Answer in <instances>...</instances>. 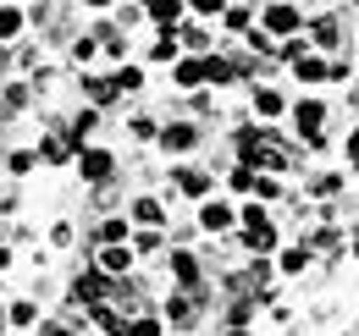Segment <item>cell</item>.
I'll return each instance as SVG.
<instances>
[{"instance_id": "obj_1", "label": "cell", "mask_w": 359, "mask_h": 336, "mask_svg": "<svg viewBox=\"0 0 359 336\" xmlns=\"http://www.w3.org/2000/svg\"><path fill=\"white\" fill-rule=\"evenodd\" d=\"M78 171H83V182H105V176L116 171V160H111L105 149H83V155H78Z\"/></svg>"}, {"instance_id": "obj_2", "label": "cell", "mask_w": 359, "mask_h": 336, "mask_svg": "<svg viewBox=\"0 0 359 336\" xmlns=\"http://www.w3.org/2000/svg\"><path fill=\"white\" fill-rule=\"evenodd\" d=\"M232 220H238V215H232V204H222V199H210V204L199 210V226H205V232H226Z\"/></svg>"}, {"instance_id": "obj_3", "label": "cell", "mask_w": 359, "mask_h": 336, "mask_svg": "<svg viewBox=\"0 0 359 336\" xmlns=\"http://www.w3.org/2000/svg\"><path fill=\"white\" fill-rule=\"evenodd\" d=\"M105 293H111L105 270H89V276H78V281H72V298H94V303H105Z\"/></svg>"}, {"instance_id": "obj_4", "label": "cell", "mask_w": 359, "mask_h": 336, "mask_svg": "<svg viewBox=\"0 0 359 336\" xmlns=\"http://www.w3.org/2000/svg\"><path fill=\"white\" fill-rule=\"evenodd\" d=\"M293 116H299V132H304L310 144H320V116H326V111H320L315 99H299V111H293Z\"/></svg>"}, {"instance_id": "obj_5", "label": "cell", "mask_w": 359, "mask_h": 336, "mask_svg": "<svg viewBox=\"0 0 359 336\" xmlns=\"http://www.w3.org/2000/svg\"><path fill=\"white\" fill-rule=\"evenodd\" d=\"M128 265H133V248L105 243V253H100V270H105V276H128Z\"/></svg>"}, {"instance_id": "obj_6", "label": "cell", "mask_w": 359, "mask_h": 336, "mask_svg": "<svg viewBox=\"0 0 359 336\" xmlns=\"http://www.w3.org/2000/svg\"><path fill=\"white\" fill-rule=\"evenodd\" d=\"M266 34H299V11H293V6H271L266 11Z\"/></svg>"}, {"instance_id": "obj_7", "label": "cell", "mask_w": 359, "mask_h": 336, "mask_svg": "<svg viewBox=\"0 0 359 336\" xmlns=\"http://www.w3.org/2000/svg\"><path fill=\"white\" fill-rule=\"evenodd\" d=\"M161 144H166V149H194V144H199V132H194L188 122H172L166 132H161Z\"/></svg>"}, {"instance_id": "obj_8", "label": "cell", "mask_w": 359, "mask_h": 336, "mask_svg": "<svg viewBox=\"0 0 359 336\" xmlns=\"http://www.w3.org/2000/svg\"><path fill=\"white\" fill-rule=\"evenodd\" d=\"M177 188L188 199H205V193H210V176H205V171H177Z\"/></svg>"}, {"instance_id": "obj_9", "label": "cell", "mask_w": 359, "mask_h": 336, "mask_svg": "<svg viewBox=\"0 0 359 336\" xmlns=\"http://www.w3.org/2000/svg\"><path fill=\"white\" fill-rule=\"evenodd\" d=\"M172 276H177L182 287H199V265H194V253H172Z\"/></svg>"}, {"instance_id": "obj_10", "label": "cell", "mask_w": 359, "mask_h": 336, "mask_svg": "<svg viewBox=\"0 0 359 336\" xmlns=\"http://www.w3.org/2000/svg\"><path fill=\"white\" fill-rule=\"evenodd\" d=\"M39 155H45V160H55V166H61V160L72 155V138H61V132H50V138H45V149H39Z\"/></svg>"}, {"instance_id": "obj_11", "label": "cell", "mask_w": 359, "mask_h": 336, "mask_svg": "<svg viewBox=\"0 0 359 336\" xmlns=\"http://www.w3.org/2000/svg\"><path fill=\"white\" fill-rule=\"evenodd\" d=\"M177 83L182 88H199V83H205V61H177Z\"/></svg>"}, {"instance_id": "obj_12", "label": "cell", "mask_w": 359, "mask_h": 336, "mask_svg": "<svg viewBox=\"0 0 359 336\" xmlns=\"http://www.w3.org/2000/svg\"><path fill=\"white\" fill-rule=\"evenodd\" d=\"M133 220H138V226H161L166 215H161V204H155V199H138V204H133Z\"/></svg>"}, {"instance_id": "obj_13", "label": "cell", "mask_w": 359, "mask_h": 336, "mask_svg": "<svg viewBox=\"0 0 359 336\" xmlns=\"http://www.w3.org/2000/svg\"><path fill=\"white\" fill-rule=\"evenodd\" d=\"M83 88H89V99H94V105L116 99V83H111V78H83Z\"/></svg>"}, {"instance_id": "obj_14", "label": "cell", "mask_w": 359, "mask_h": 336, "mask_svg": "<svg viewBox=\"0 0 359 336\" xmlns=\"http://www.w3.org/2000/svg\"><path fill=\"white\" fill-rule=\"evenodd\" d=\"M149 17H155V22H177V17H182V0H149Z\"/></svg>"}, {"instance_id": "obj_15", "label": "cell", "mask_w": 359, "mask_h": 336, "mask_svg": "<svg viewBox=\"0 0 359 336\" xmlns=\"http://www.w3.org/2000/svg\"><path fill=\"white\" fill-rule=\"evenodd\" d=\"M255 111H260V116H276V111H282V94H276V88H255Z\"/></svg>"}, {"instance_id": "obj_16", "label": "cell", "mask_w": 359, "mask_h": 336, "mask_svg": "<svg viewBox=\"0 0 359 336\" xmlns=\"http://www.w3.org/2000/svg\"><path fill=\"white\" fill-rule=\"evenodd\" d=\"M17 28H22V11L17 6H0V39H17Z\"/></svg>"}, {"instance_id": "obj_17", "label": "cell", "mask_w": 359, "mask_h": 336, "mask_svg": "<svg viewBox=\"0 0 359 336\" xmlns=\"http://www.w3.org/2000/svg\"><path fill=\"white\" fill-rule=\"evenodd\" d=\"M111 83H116V94H133V88H144V72H138V66H122Z\"/></svg>"}, {"instance_id": "obj_18", "label": "cell", "mask_w": 359, "mask_h": 336, "mask_svg": "<svg viewBox=\"0 0 359 336\" xmlns=\"http://www.w3.org/2000/svg\"><path fill=\"white\" fill-rule=\"evenodd\" d=\"M326 72H332L326 61H310V55H299V78H304V83H320Z\"/></svg>"}, {"instance_id": "obj_19", "label": "cell", "mask_w": 359, "mask_h": 336, "mask_svg": "<svg viewBox=\"0 0 359 336\" xmlns=\"http://www.w3.org/2000/svg\"><path fill=\"white\" fill-rule=\"evenodd\" d=\"M166 314H172L177 326H188V320H194V298H172V303H166Z\"/></svg>"}, {"instance_id": "obj_20", "label": "cell", "mask_w": 359, "mask_h": 336, "mask_svg": "<svg viewBox=\"0 0 359 336\" xmlns=\"http://www.w3.org/2000/svg\"><path fill=\"white\" fill-rule=\"evenodd\" d=\"M122 331H128V336H161V320H128Z\"/></svg>"}, {"instance_id": "obj_21", "label": "cell", "mask_w": 359, "mask_h": 336, "mask_svg": "<svg viewBox=\"0 0 359 336\" xmlns=\"http://www.w3.org/2000/svg\"><path fill=\"white\" fill-rule=\"evenodd\" d=\"M232 188H238V193H255V166H238V171H232Z\"/></svg>"}, {"instance_id": "obj_22", "label": "cell", "mask_w": 359, "mask_h": 336, "mask_svg": "<svg viewBox=\"0 0 359 336\" xmlns=\"http://www.w3.org/2000/svg\"><path fill=\"white\" fill-rule=\"evenodd\" d=\"M100 237H105V243H122V237H128V220H105Z\"/></svg>"}, {"instance_id": "obj_23", "label": "cell", "mask_w": 359, "mask_h": 336, "mask_svg": "<svg viewBox=\"0 0 359 336\" xmlns=\"http://www.w3.org/2000/svg\"><path fill=\"white\" fill-rule=\"evenodd\" d=\"M304 259H310V248H287L282 253V270H304Z\"/></svg>"}, {"instance_id": "obj_24", "label": "cell", "mask_w": 359, "mask_h": 336, "mask_svg": "<svg viewBox=\"0 0 359 336\" xmlns=\"http://www.w3.org/2000/svg\"><path fill=\"white\" fill-rule=\"evenodd\" d=\"M155 61H177V39H172V34L155 44Z\"/></svg>"}, {"instance_id": "obj_25", "label": "cell", "mask_w": 359, "mask_h": 336, "mask_svg": "<svg viewBox=\"0 0 359 336\" xmlns=\"http://www.w3.org/2000/svg\"><path fill=\"white\" fill-rule=\"evenodd\" d=\"M11 320L17 326H34V303H11Z\"/></svg>"}, {"instance_id": "obj_26", "label": "cell", "mask_w": 359, "mask_h": 336, "mask_svg": "<svg viewBox=\"0 0 359 336\" xmlns=\"http://www.w3.org/2000/svg\"><path fill=\"white\" fill-rule=\"evenodd\" d=\"M194 11H222V0H188Z\"/></svg>"}, {"instance_id": "obj_27", "label": "cell", "mask_w": 359, "mask_h": 336, "mask_svg": "<svg viewBox=\"0 0 359 336\" xmlns=\"http://www.w3.org/2000/svg\"><path fill=\"white\" fill-rule=\"evenodd\" d=\"M348 160H354V166H359V132H354V138H348Z\"/></svg>"}, {"instance_id": "obj_28", "label": "cell", "mask_w": 359, "mask_h": 336, "mask_svg": "<svg viewBox=\"0 0 359 336\" xmlns=\"http://www.w3.org/2000/svg\"><path fill=\"white\" fill-rule=\"evenodd\" d=\"M45 336H72V331H67V326H45Z\"/></svg>"}, {"instance_id": "obj_29", "label": "cell", "mask_w": 359, "mask_h": 336, "mask_svg": "<svg viewBox=\"0 0 359 336\" xmlns=\"http://www.w3.org/2000/svg\"><path fill=\"white\" fill-rule=\"evenodd\" d=\"M6 265H11V248H0V270H6Z\"/></svg>"}, {"instance_id": "obj_30", "label": "cell", "mask_w": 359, "mask_h": 336, "mask_svg": "<svg viewBox=\"0 0 359 336\" xmlns=\"http://www.w3.org/2000/svg\"><path fill=\"white\" fill-rule=\"evenodd\" d=\"M105 336H128V331H122V326H105Z\"/></svg>"}, {"instance_id": "obj_31", "label": "cell", "mask_w": 359, "mask_h": 336, "mask_svg": "<svg viewBox=\"0 0 359 336\" xmlns=\"http://www.w3.org/2000/svg\"><path fill=\"white\" fill-rule=\"evenodd\" d=\"M89 6H94V11H105V6H111V0H89Z\"/></svg>"}, {"instance_id": "obj_32", "label": "cell", "mask_w": 359, "mask_h": 336, "mask_svg": "<svg viewBox=\"0 0 359 336\" xmlns=\"http://www.w3.org/2000/svg\"><path fill=\"white\" fill-rule=\"evenodd\" d=\"M226 336H249V331H243V326H238V331H226Z\"/></svg>"}, {"instance_id": "obj_33", "label": "cell", "mask_w": 359, "mask_h": 336, "mask_svg": "<svg viewBox=\"0 0 359 336\" xmlns=\"http://www.w3.org/2000/svg\"><path fill=\"white\" fill-rule=\"evenodd\" d=\"M138 6H149V0H138Z\"/></svg>"}]
</instances>
